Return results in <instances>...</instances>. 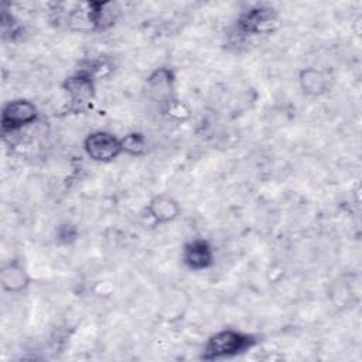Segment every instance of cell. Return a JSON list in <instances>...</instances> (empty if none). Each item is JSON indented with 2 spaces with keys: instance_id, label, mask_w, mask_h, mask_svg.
<instances>
[{
  "instance_id": "obj_1",
  "label": "cell",
  "mask_w": 362,
  "mask_h": 362,
  "mask_svg": "<svg viewBox=\"0 0 362 362\" xmlns=\"http://www.w3.org/2000/svg\"><path fill=\"white\" fill-rule=\"evenodd\" d=\"M259 344V338L253 334L238 331L233 328H225L212 334L202 349L201 358L205 361H218L225 358H233L245 354Z\"/></svg>"
},
{
  "instance_id": "obj_9",
  "label": "cell",
  "mask_w": 362,
  "mask_h": 362,
  "mask_svg": "<svg viewBox=\"0 0 362 362\" xmlns=\"http://www.w3.org/2000/svg\"><path fill=\"white\" fill-rule=\"evenodd\" d=\"M147 214L154 223L164 225L173 222L180 215V205L173 197L158 194L148 201Z\"/></svg>"
},
{
  "instance_id": "obj_8",
  "label": "cell",
  "mask_w": 362,
  "mask_h": 362,
  "mask_svg": "<svg viewBox=\"0 0 362 362\" xmlns=\"http://www.w3.org/2000/svg\"><path fill=\"white\" fill-rule=\"evenodd\" d=\"M31 283V277L20 260H10L1 266L0 284L7 293H21Z\"/></svg>"
},
{
  "instance_id": "obj_3",
  "label": "cell",
  "mask_w": 362,
  "mask_h": 362,
  "mask_svg": "<svg viewBox=\"0 0 362 362\" xmlns=\"http://www.w3.org/2000/svg\"><path fill=\"white\" fill-rule=\"evenodd\" d=\"M83 151L93 161L109 163L123 153L122 140L110 132L95 130L85 137Z\"/></svg>"
},
{
  "instance_id": "obj_5",
  "label": "cell",
  "mask_w": 362,
  "mask_h": 362,
  "mask_svg": "<svg viewBox=\"0 0 362 362\" xmlns=\"http://www.w3.org/2000/svg\"><path fill=\"white\" fill-rule=\"evenodd\" d=\"M181 260L189 270L201 272L209 269L214 264L215 250L208 240L202 238H194L184 243L181 250Z\"/></svg>"
},
{
  "instance_id": "obj_12",
  "label": "cell",
  "mask_w": 362,
  "mask_h": 362,
  "mask_svg": "<svg viewBox=\"0 0 362 362\" xmlns=\"http://www.w3.org/2000/svg\"><path fill=\"white\" fill-rule=\"evenodd\" d=\"M120 140H122L123 153L129 156H140L146 150V139L141 133L132 132L123 136Z\"/></svg>"
},
{
  "instance_id": "obj_11",
  "label": "cell",
  "mask_w": 362,
  "mask_h": 362,
  "mask_svg": "<svg viewBox=\"0 0 362 362\" xmlns=\"http://www.w3.org/2000/svg\"><path fill=\"white\" fill-rule=\"evenodd\" d=\"M93 27L96 30H106L112 27L117 17V8L112 1H88Z\"/></svg>"
},
{
  "instance_id": "obj_13",
  "label": "cell",
  "mask_w": 362,
  "mask_h": 362,
  "mask_svg": "<svg viewBox=\"0 0 362 362\" xmlns=\"http://www.w3.org/2000/svg\"><path fill=\"white\" fill-rule=\"evenodd\" d=\"M165 106H167V113H170L171 116H174L177 119H182L184 116H188V113H189L188 109L181 102H178L177 99L171 100Z\"/></svg>"
},
{
  "instance_id": "obj_4",
  "label": "cell",
  "mask_w": 362,
  "mask_h": 362,
  "mask_svg": "<svg viewBox=\"0 0 362 362\" xmlns=\"http://www.w3.org/2000/svg\"><path fill=\"white\" fill-rule=\"evenodd\" d=\"M38 119L37 106L27 99H13L7 102L0 115L3 133H13L24 126L33 124Z\"/></svg>"
},
{
  "instance_id": "obj_7",
  "label": "cell",
  "mask_w": 362,
  "mask_h": 362,
  "mask_svg": "<svg viewBox=\"0 0 362 362\" xmlns=\"http://www.w3.org/2000/svg\"><path fill=\"white\" fill-rule=\"evenodd\" d=\"M174 83L175 76L170 68H157L146 79L147 96L156 102L167 105L174 100Z\"/></svg>"
},
{
  "instance_id": "obj_6",
  "label": "cell",
  "mask_w": 362,
  "mask_h": 362,
  "mask_svg": "<svg viewBox=\"0 0 362 362\" xmlns=\"http://www.w3.org/2000/svg\"><path fill=\"white\" fill-rule=\"evenodd\" d=\"M277 23L276 13L267 6H253L243 11L238 20V27L245 34H263L272 31Z\"/></svg>"
},
{
  "instance_id": "obj_2",
  "label": "cell",
  "mask_w": 362,
  "mask_h": 362,
  "mask_svg": "<svg viewBox=\"0 0 362 362\" xmlns=\"http://www.w3.org/2000/svg\"><path fill=\"white\" fill-rule=\"evenodd\" d=\"M62 89L68 96L69 112L82 113L92 106L96 96L93 74L81 69L64 79Z\"/></svg>"
},
{
  "instance_id": "obj_10",
  "label": "cell",
  "mask_w": 362,
  "mask_h": 362,
  "mask_svg": "<svg viewBox=\"0 0 362 362\" xmlns=\"http://www.w3.org/2000/svg\"><path fill=\"white\" fill-rule=\"evenodd\" d=\"M301 90L310 96H320L328 90L327 75L317 68H304L298 74Z\"/></svg>"
}]
</instances>
